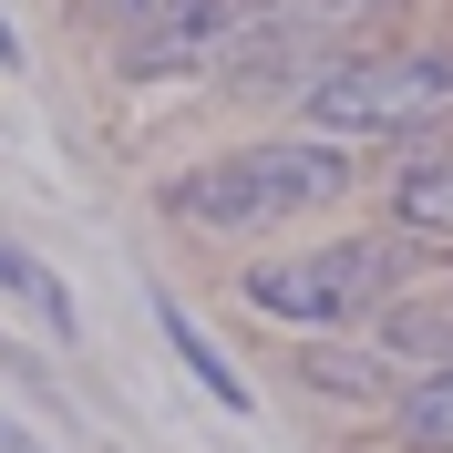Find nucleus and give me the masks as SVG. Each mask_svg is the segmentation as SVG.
<instances>
[{"label": "nucleus", "mask_w": 453, "mask_h": 453, "mask_svg": "<svg viewBox=\"0 0 453 453\" xmlns=\"http://www.w3.org/2000/svg\"><path fill=\"white\" fill-rule=\"evenodd\" d=\"M350 186H361V165H350L340 134L237 144V155H206L196 175H175L165 217H186V226H279V217H310V206H340Z\"/></svg>", "instance_id": "nucleus-1"}, {"label": "nucleus", "mask_w": 453, "mask_h": 453, "mask_svg": "<svg viewBox=\"0 0 453 453\" xmlns=\"http://www.w3.org/2000/svg\"><path fill=\"white\" fill-rule=\"evenodd\" d=\"M402 0H257L248 21L226 31V93H299L310 73H330L340 52H371L381 21Z\"/></svg>", "instance_id": "nucleus-2"}, {"label": "nucleus", "mask_w": 453, "mask_h": 453, "mask_svg": "<svg viewBox=\"0 0 453 453\" xmlns=\"http://www.w3.org/2000/svg\"><path fill=\"white\" fill-rule=\"evenodd\" d=\"M310 134L371 144V134H423L453 113V52H340L330 73L299 83Z\"/></svg>", "instance_id": "nucleus-3"}, {"label": "nucleus", "mask_w": 453, "mask_h": 453, "mask_svg": "<svg viewBox=\"0 0 453 453\" xmlns=\"http://www.w3.org/2000/svg\"><path fill=\"white\" fill-rule=\"evenodd\" d=\"M392 279H402L392 237H330V248H299V257L248 268V310L288 319V330H350L361 310L392 299Z\"/></svg>", "instance_id": "nucleus-4"}, {"label": "nucleus", "mask_w": 453, "mask_h": 453, "mask_svg": "<svg viewBox=\"0 0 453 453\" xmlns=\"http://www.w3.org/2000/svg\"><path fill=\"white\" fill-rule=\"evenodd\" d=\"M257 0H113L124 21V73H165V62H206L226 52V31L248 21Z\"/></svg>", "instance_id": "nucleus-5"}, {"label": "nucleus", "mask_w": 453, "mask_h": 453, "mask_svg": "<svg viewBox=\"0 0 453 453\" xmlns=\"http://www.w3.org/2000/svg\"><path fill=\"white\" fill-rule=\"evenodd\" d=\"M392 443L402 453H453V361L412 371V381L392 392Z\"/></svg>", "instance_id": "nucleus-6"}, {"label": "nucleus", "mask_w": 453, "mask_h": 453, "mask_svg": "<svg viewBox=\"0 0 453 453\" xmlns=\"http://www.w3.org/2000/svg\"><path fill=\"white\" fill-rule=\"evenodd\" d=\"M392 217L423 226V237H453V155H423V165L392 175Z\"/></svg>", "instance_id": "nucleus-7"}, {"label": "nucleus", "mask_w": 453, "mask_h": 453, "mask_svg": "<svg viewBox=\"0 0 453 453\" xmlns=\"http://www.w3.org/2000/svg\"><path fill=\"white\" fill-rule=\"evenodd\" d=\"M381 350L412 361V371H443L453 361V310H392L381 319Z\"/></svg>", "instance_id": "nucleus-8"}, {"label": "nucleus", "mask_w": 453, "mask_h": 453, "mask_svg": "<svg viewBox=\"0 0 453 453\" xmlns=\"http://www.w3.org/2000/svg\"><path fill=\"white\" fill-rule=\"evenodd\" d=\"M155 319H165V340H175V361L196 371V381H206V392H217V402H226V412H248V392H237V371H226V361H217V350H206V330H196V319L175 310V299H155Z\"/></svg>", "instance_id": "nucleus-9"}, {"label": "nucleus", "mask_w": 453, "mask_h": 453, "mask_svg": "<svg viewBox=\"0 0 453 453\" xmlns=\"http://www.w3.org/2000/svg\"><path fill=\"white\" fill-rule=\"evenodd\" d=\"M299 371H310V392H350V402L371 392V361H361V350H299Z\"/></svg>", "instance_id": "nucleus-10"}, {"label": "nucleus", "mask_w": 453, "mask_h": 453, "mask_svg": "<svg viewBox=\"0 0 453 453\" xmlns=\"http://www.w3.org/2000/svg\"><path fill=\"white\" fill-rule=\"evenodd\" d=\"M0 288H31V257L11 248V237H0Z\"/></svg>", "instance_id": "nucleus-11"}, {"label": "nucleus", "mask_w": 453, "mask_h": 453, "mask_svg": "<svg viewBox=\"0 0 453 453\" xmlns=\"http://www.w3.org/2000/svg\"><path fill=\"white\" fill-rule=\"evenodd\" d=\"M0 453H42V443H31V433L11 423V412H0Z\"/></svg>", "instance_id": "nucleus-12"}, {"label": "nucleus", "mask_w": 453, "mask_h": 453, "mask_svg": "<svg viewBox=\"0 0 453 453\" xmlns=\"http://www.w3.org/2000/svg\"><path fill=\"white\" fill-rule=\"evenodd\" d=\"M0 62H21V42H11V21H0Z\"/></svg>", "instance_id": "nucleus-13"}]
</instances>
